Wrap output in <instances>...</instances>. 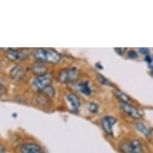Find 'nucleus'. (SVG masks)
Instances as JSON below:
<instances>
[{"label":"nucleus","mask_w":153,"mask_h":153,"mask_svg":"<svg viewBox=\"0 0 153 153\" xmlns=\"http://www.w3.org/2000/svg\"><path fill=\"white\" fill-rule=\"evenodd\" d=\"M33 55L38 63H58L61 59L60 54L55 50L50 49H37L33 52Z\"/></svg>","instance_id":"obj_1"},{"label":"nucleus","mask_w":153,"mask_h":153,"mask_svg":"<svg viewBox=\"0 0 153 153\" xmlns=\"http://www.w3.org/2000/svg\"><path fill=\"white\" fill-rule=\"evenodd\" d=\"M79 77V71L76 68L63 69L59 74V80L63 83H69L75 82Z\"/></svg>","instance_id":"obj_2"},{"label":"nucleus","mask_w":153,"mask_h":153,"mask_svg":"<svg viewBox=\"0 0 153 153\" xmlns=\"http://www.w3.org/2000/svg\"><path fill=\"white\" fill-rule=\"evenodd\" d=\"M123 153H144L140 141L137 139L124 141L120 146Z\"/></svg>","instance_id":"obj_3"},{"label":"nucleus","mask_w":153,"mask_h":153,"mask_svg":"<svg viewBox=\"0 0 153 153\" xmlns=\"http://www.w3.org/2000/svg\"><path fill=\"white\" fill-rule=\"evenodd\" d=\"M52 81V75L51 73H45L43 75H38L32 81L33 87L37 91H43L48 86L51 85Z\"/></svg>","instance_id":"obj_4"},{"label":"nucleus","mask_w":153,"mask_h":153,"mask_svg":"<svg viewBox=\"0 0 153 153\" xmlns=\"http://www.w3.org/2000/svg\"><path fill=\"white\" fill-rule=\"evenodd\" d=\"M120 108L123 112H125L128 116H131L133 119H140L142 117V114L140 111L135 107H133L129 103H120Z\"/></svg>","instance_id":"obj_5"},{"label":"nucleus","mask_w":153,"mask_h":153,"mask_svg":"<svg viewBox=\"0 0 153 153\" xmlns=\"http://www.w3.org/2000/svg\"><path fill=\"white\" fill-rule=\"evenodd\" d=\"M117 122V120H116L115 117L111 116H104L102 120H101V123H102V127H103V130L105 131L108 135H110L111 136L113 134V126L115 125Z\"/></svg>","instance_id":"obj_6"},{"label":"nucleus","mask_w":153,"mask_h":153,"mask_svg":"<svg viewBox=\"0 0 153 153\" xmlns=\"http://www.w3.org/2000/svg\"><path fill=\"white\" fill-rule=\"evenodd\" d=\"M6 58L13 62H19L26 59V55L22 51L17 49H8L6 53Z\"/></svg>","instance_id":"obj_7"},{"label":"nucleus","mask_w":153,"mask_h":153,"mask_svg":"<svg viewBox=\"0 0 153 153\" xmlns=\"http://www.w3.org/2000/svg\"><path fill=\"white\" fill-rule=\"evenodd\" d=\"M20 153H43V150L35 143H25L20 146Z\"/></svg>","instance_id":"obj_8"},{"label":"nucleus","mask_w":153,"mask_h":153,"mask_svg":"<svg viewBox=\"0 0 153 153\" xmlns=\"http://www.w3.org/2000/svg\"><path fill=\"white\" fill-rule=\"evenodd\" d=\"M67 100L70 104L71 109L72 111H75V112H78L79 108V106H80V100H79V98L78 96L75 94H68L67 96Z\"/></svg>","instance_id":"obj_9"},{"label":"nucleus","mask_w":153,"mask_h":153,"mask_svg":"<svg viewBox=\"0 0 153 153\" xmlns=\"http://www.w3.org/2000/svg\"><path fill=\"white\" fill-rule=\"evenodd\" d=\"M24 74H25L24 68L21 66H15L10 71V77L14 79H16V80L22 79L24 76Z\"/></svg>","instance_id":"obj_10"},{"label":"nucleus","mask_w":153,"mask_h":153,"mask_svg":"<svg viewBox=\"0 0 153 153\" xmlns=\"http://www.w3.org/2000/svg\"><path fill=\"white\" fill-rule=\"evenodd\" d=\"M114 94L121 101V103H129V104H131V103L132 102V99L131 98L128 94H126L125 92H123V91L119 90V89H116L114 91Z\"/></svg>","instance_id":"obj_11"},{"label":"nucleus","mask_w":153,"mask_h":153,"mask_svg":"<svg viewBox=\"0 0 153 153\" xmlns=\"http://www.w3.org/2000/svg\"><path fill=\"white\" fill-rule=\"evenodd\" d=\"M31 71L34 74L37 75L38 76V75H43V74L47 73V68L43 65V63H37L31 67Z\"/></svg>","instance_id":"obj_12"},{"label":"nucleus","mask_w":153,"mask_h":153,"mask_svg":"<svg viewBox=\"0 0 153 153\" xmlns=\"http://www.w3.org/2000/svg\"><path fill=\"white\" fill-rule=\"evenodd\" d=\"M79 89L81 92L87 96H89L91 94V90L90 86H89V83L88 81H84V82H81L79 83Z\"/></svg>","instance_id":"obj_13"},{"label":"nucleus","mask_w":153,"mask_h":153,"mask_svg":"<svg viewBox=\"0 0 153 153\" xmlns=\"http://www.w3.org/2000/svg\"><path fill=\"white\" fill-rule=\"evenodd\" d=\"M136 128L143 134V136H145L146 137H150V128H148L144 123H142V122H138V123H136Z\"/></svg>","instance_id":"obj_14"},{"label":"nucleus","mask_w":153,"mask_h":153,"mask_svg":"<svg viewBox=\"0 0 153 153\" xmlns=\"http://www.w3.org/2000/svg\"><path fill=\"white\" fill-rule=\"evenodd\" d=\"M97 79H98L99 82L100 83H102V84H103V85L113 86L112 83H111L109 79H108L106 78V77H104L103 75L98 74V75H97Z\"/></svg>","instance_id":"obj_15"},{"label":"nucleus","mask_w":153,"mask_h":153,"mask_svg":"<svg viewBox=\"0 0 153 153\" xmlns=\"http://www.w3.org/2000/svg\"><path fill=\"white\" fill-rule=\"evenodd\" d=\"M42 91L45 93V95H48V96H49V97H53V96H54L55 94V89H54V88H53L51 85L48 86V87L44 88V89H43Z\"/></svg>","instance_id":"obj_16"},{"label":"nucleus","mask_w":153,"mask_h":153,"mask_svg":"<svg viewBox=\"0 0 153 153\" xmlns=\"http://www.w3.org/2000/svg\"><path fill=\"white\" fill-rule=\"evenodd\" d=\"M99 105L95 103H90L88 104V109L92 114H96L99 111Z\"/></svg>","instance_id":"obj_17"},{"label":"nucleus","mask_w":153,"mask_h":153,"mask_svg":"<svg viewBox=\"0 0 153 153\" xmlns=\"http://www.w3.org/2000/svg\"><path fill=\"white\" fill-rule=\"evenodd\" d=\"M128 57L131 59H136L138 57V55H137V53L135 51L131 50L128 51Z\"/></svg>","instance_id":"obj_18"},{"label":"nucleus","mask_w":153,"mask_h":153,"mask_svg":"<svg viewBox=\"0 0 153 153\" xmlns=\"http://www.w3.org/2000/svg\"><path fill=\"white\" fill-rule=\"evenodd\" d=\"M115 50H116V51L118 53L119 55H123L126 51V50H127V48H115Z\"/></svg>","instance_id":"obj_19"},{"label":"nucleus","mask_w":153,"mask_h":153,"mask_svg":"<svg viewBox=\"0 0 153 153\" xmlns=\"http://www.w3.org/2000/svg\"><path fill=\"white\" fill-rule=\"evenodd\" d=\"M139 50H140L141 54H143V55H148L149 50H148V48H140Z\"/></svg>","instance_id":"obj_20"},{"label":"nucleus","mask_w":153,"mask_h":153,"mask_svg":"<svg viewBox=\"0 0 153 153\" xmlns=\"http://www.w3.org/2000/svg\"><path fill=\"white\" fill-rule=\"evenodd\" d=\"M145 60L148 62L149 64L150 63H152V59L150 57V55H146V57H145Z\"/></svg>","instance_id":"obj_21"},{"label":"nucleus","mask_w":153,"mask_h":153,"mask_svg":"<svg viewBox=\"0 0 153 153\" xmlns=\"http://www.w3.org/2000/svg\"><path fill=\"white\" fill-rule=\"evenodd\" d=\"M0 153H6V148L4 146L0 145Z\"/></svg>","instance_id":"obj_22"},{"label":"nucleus","mask_w":153,"mask_h":153,"mask_svg":"<svg viewBox=\"0 0 153 153\" xmlns=\"http://www.w3.org/2000/svg\"><path fill=\"white\" fill-rule=\"evenodd\" d=\"M3 94V86L0 84V99L2 98Z\"/></svg>","instance_id":"obj_23"},{"label":"nucleus","mask_w":153,"mask_h":153,"mask_svg":"<svg viewBox=\"0 0 153 153\" xmlns=\"http://www.w3.org/2000/svg\"><path fill=\"white\" fill-rule=\"evenodd\" d=\"M150 132H151V136H153V128H150Z\"/></svg>","instance_id":"obj_24"}]
</instances>
